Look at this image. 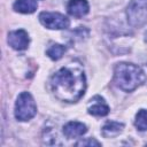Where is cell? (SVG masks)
<instances>
[{"mask_svg":"<svg viewBox=\"0 0 147 147\" xmlns=\"http://www.w3.org/2000/svg\"><path fill=\"white\" fill-rule=\"evenodd\" d=\"M51 86L59 100L67 102L78 101L86 90V79L82 65L72 62L62 67L52 77Z\"/></svg>","mask_w":147,"mask_h":147,"instance_id":"cell-1","label":"cell"},{"mask_svg":"<svg viewBox=\"0 0 147 147\" xmlns=\"http://www.w3.org/2000/svg\"><path fill=\"white\" fill-rule=\"evenodd\" d=\"M134 125L139 131H146L147 130V110L140 109L136 115Z\"/></svg>","mask_w":147,"mask_h":147,"instance_id":"cell-13","label":"cell"},{"mask_svg":"<svg viewBox=\"0 0 147 147\" xmlns=\"http://www.w3.org/2000/svg\"><path fill=\"white\" fill-rule=\"evenodd\" d=\"M65 52V47L63 45H60V44H53L46 52V54L54 61L56 60H60L62 57V55L64 54Z\"/></svg>","mask_w":147,"mask_h":147,"instance_id":"cell-12","label":"cell"},{"mask_svg":"<svg viewBox=\"0 0 147 147\" xmlns=\"http://www.w3.org/2000/svg\"><path fill=\"white\" fill-rule=\"evenodd\" d=\"M90 6L86 0H69L67 5L68 13L74 17H83L88 13Z\"/></svg>","mask_w":147,"mask_h":147,"instance_id":"cell-7","label":"cell"},{"mask_svg":"<svg viewBox=\"0 0 147 147\" xmlns=\"http://www.w3.org/2000/svg\"><path fill=\"white\" fill-rule=\"evenodd\" d=\"M37 113V106L29 92H22L15 103V117L17 121L25 122L31 119Z\"/></svg>","mask_w":147,"mask_h":147,"instance_id":"cell-3","label":"cell"},{"mask_svg":"<svg viewBox=\"0 0 147 147\" xmlns=\"http://www.w3.org/2000/svg\"><path fill=\"white\" fill-rule=\"evenodd\" d=\"M91 101H93V105L88 107V113L94 116H106L109 113V107L106 105L105 100L100 98L99 95L94 96Z\"/></svg>","mask_w":147,"mask_h":147,"instance_id":"cell-9","label":"cell"},{"mask_svg":"<svg viewBox=\"0 0 147 147\" xmlns=\"http://www.w3.org/2000/svg\"><path fill=\"white\" fill-rule=\"evenodd\" d=\"M123 127H124V125L122 123L110 121V122H107L103 125V127H102V134L106 138H113V137H116L117 134H119L123 131Z\"/></svg>","mask_w":147,"mask_h":147,"instance_id":"cell-11","label":"cell"},{"mask_svg":"<svg viewBox=\"0 0 147 147\" xmlns=\"http://www.w3.org/2000/svg\"><path fill=\"white\" fill-rule=\"evenodd\" d=\"M39 21L44 26H46L47 29H52V30L67 29L70 24L67 16H64L60 13H53V11L40 13Z\"/></svg>","mask_w":147,"mask_h":147,"instance_id":"cell-5","label":"cell"},{"mask_svg":"<svg viewBox=\"0 0 147 147\" xmlns=\"http://www.w3.org/2000/svg\"><path fill=\"white\" fill-rule=\"evenodd\" d=\"M146 79L144 70L133 63H118L114 71V83L115 85L125 91L131 92L140 86Z\"/></svg>","mask_w":147,"mask_h":147,"instance_id":"cell-2","label":"cell"},{"mask_svg":"<svg viewBox=\"0 0 147 147\" xmlns=\"http://www.w3.org/2000/svg\"><path fill=\"white\" fill-rule=\"evenodd\" d=\"M127 18L133 26L147 23V0H132L127 7Z\"/></svg>","mask_w":147,"mask_h":147,"instance_id":"cell-4","label":"cell"},{"mask_svg":"<svg viewBox=\"0 0 147 147\" xmlns=\"http://www.w3.org/2000/svg\"><path fill=\"white\" fill-rule=\"evenodd\" d=\"M76 145H77V146H100L101 144H100L99 141L92 139V138H88V139H86V140H82V141L77 142Z\"/></svg>","mask_w":147,"mask_h":147,"instance_id":"cell-14","label":"cell"},{"mask_svg":"<svg viewBox=\"0 0 147 147\" xmlns=\"http://www.w3.org/2000/svg\"><path fill=\"white\" fill-rule=\"evenodd\" d=\"M36 0H16L14 3V10L23 14H31L37 9Z\"/></svg>","mask_w":147,"mask_h":147,"instance_id":"cell-10","label":"cell"},{"mask_svg":"<svg viewBox=\"0 0 147 147\" xmlns=\"http://www.w3.org/2000/svg\"><path fill=\"white\" fill-rule=\"evenodd\" d=\"M87 131L86 126L79 122H69L63 126V133L68 139L82 137Z\"/></svg>","mask_w":147,"mask_h":147,"instance_id":"cell-8","label":"cell"},{"mask_svg":"<svg viewBox=\"0 0 147 147\" xmlns=\"http://www.w3.org/2000/svg\"><path fill=\"white\" fill-rule=\"evenodd\" d=\"M29 41H30V39H29L26 31H24L22 29L15 30V31H11L8 33V44L16 51L26 49L29 46Z\"/></svg>","mask_w":147,"mask_h":147,"instance_id":"cell-6","label":"cell"}]
</instances>
